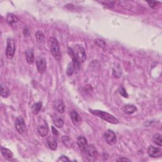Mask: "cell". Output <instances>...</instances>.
Listing matches in <instances>:
<instances>
[{
  "instance_id": "cell-33",
  "label": "cell",
  "mask_w": 162,
  "mask_h": 162,
  "mask_svg": "<svg viewBox=\"0 0 162 162\" xmlns=\"http://www.w3.org/2000/svg\"><path fill=\"white\" fill-rule=\"evenodd\" d=\"M117 161H131V160H129L127 158H120L117 160Z\"/></svg>"
},
{
  "instance_id": "cell-26",
  "label": "cell",
  "mask_w": 162,
  "mask_h": 162,
  "mask_svg": "<svg viewBox=\"0 0 162 162\" xmlns=\"http://www.w3.org/2000/svg\"><path fill=\"white\" fill-rule=\"evenodd\" d=\"M75 68V65H74V64L73 62L69 63L68 68H67V75H69V76H71V75H72Z\"/></svg>"
},
{
  "instance_id": "cell-14",
  "label": "cell",
  "mask_w": 162,
  "mask_h": 162,
  "mask_svg": "<svg viewBox=\"0 0 162 162\" xmlns=\"http://www.w3.org/2000/svg\"><path fill=\"white\" fill-rule=\"evenodd\" d=\"M71 118L75 126H79L81 123V118L76 111L72 110L71 112Z\"/></svg>"
},
{
  "instance_id": "cell-16",
  "label": "cell",
  "mask_w": 162,
  "mask_h": 162,
  "mask_svg": "<svg viewBox=\"0 0 162 162\" xmlns=\"http://www.w3.org/2000/svg\"><path fill=\"white\" fill-rule=\"evenodd\" d=\"M47 144L49 148L52 150H56L58 147V144L55 138L53 136H49L47 138Z\"/></svg>"
},
{
  "instance_id": "cell-29",
  "label": "cell",
  "mask_w": 162,
  "mask_h": 162,
  "mask_svg": "<svg viewBox=\"0 0 162 162\" xmlns=\"http://www.w3.org/2000/svg\"><path fill=\"white\" fill-rule=\"evenodd\" d=\"M102 4H103V5L106 6L107 8H112L114 6V1H105V2H101Z\"/></svg>"
},
{
  "instance_id": "cell-28",
  "label": "cell",
  "mask_w": 162,
  "mask_h": 162,
  "mask_svg": "<svg viewBox=\"0 0 162 162\" xmlns=\"http://www.w3.org/2000/svg\"><path fill=\"white\" fill-rule=\"evenodd\" d=\"M119 93L124 98H128V94L127 93L126 89L123 87H120V88L119 89Z\"/></svg>"
},
{
  "instance_id": "cell-20",
  "label": "cell",
  "mask_w": 162,
  "mask_h": 162,
  "mask_svg": "<svg viewBox=\"0 0 162 162\" xmlns=\"http://www.w3.org/2000/svg\"><path fill=\"white\" fill-rule=\"evenodd\" d=\"M35 36H36V38L37 42L40 43V44H44V43L45 42V37L42 31L41 30L37 31L36 32Z\"/></svg>"
},
{
  "instance_id": "cell-5",
  "label": "cell",
  "mask_w": 162,
  "mask_h": 162,
  "mask_svg": "<svg viewBox=\"0 0 162 162\" xmlns=\"http://www.w3.org/2000/svg\"><path fill=\"white\" fill-rule=\"evenodd\" d=\"M15 43L12 38L7 39V46L6 49V56L8 59H12L15 52Z\"/></svg>"
},
{
  "instance_id": "cell-2",
  "label": "cell",
  "mask_w": 162,
  "mask_h": 162,
  "mask_svg": "<svg viewBox=\"0 0 162 162\" xmlns=\"http://www.w3.org/2000/svg\"><path fill=\"white\" fill-rule=\"evenodd\" d=\"M89 111L93 115L96 117H98L109 123L113 124H117L119 123V121H118L117 118H116L114 116L110 115L108 113H106L105 111H101L99 110H91V109L89 110Z\"/></svg>"
},
{
  "instance_id": "cell-10",
  "label": "cell",
  "mask_w": 162,
  "mask_h": 162,
  "mask_svg": "<svg viewBox=\"0 0 162 162\" xmlns=\"http://www.w3.org/2000/svg\"><path fill=\"white\" fill-rule=\"evenodd\" d=\"M77 144L79 149L81 152L84 153L88 146V141L84 136H79L77 138Z\"/></svg>"
},
{
  "instance_id": "cell-32",
  "label": "cell",
  "mask_w": 162,
  "mask_h": 162,
  "mask_svg": "<svg viewBox=\"0 0 162 162\" xmlns=\"http://www.w3.org/2000/svg\"><path fill=\"white\" fill-rule=\"evenodd\" d=\"M52 133L53 134V136L55 137H57L59 135L58 131L54 127H52Z\"/></svg>"
},
{
  "instance_id": "cell-23",
  "label": "cell",
  "mask_w": 162,
  "mask_h": 162,
  "mask_svg": "<svg viewBox=\"0 0 162 162\" xmlns=\"http://www.w3.org/2000/svg\"><path fill=\"white\" fill-rule=\"evenodd\" d=\"M0 94L3 98H7L9 94V90L3 84H1V89H0Z\"/></svg>"
},
{
  "instance_id": "cell-31",
  "label": "cell",
  "mask_w": 162,
  "mask_h": 162,
  "mask_svg": "<svg viewBox=\"0 0 162 162\" xmlns=\"http://www.w3.org/2000/svg\"><path fill=\"white\" fill-rule=\"evenodd\" d=\"M57 161H69L70 160L65 156H62L59 158V159Z\"/></svg>"
},
{
  "instance_id": "cell-11",
  "label": "cell",
  "mask_w": 162,
  "mask_h": 162,
  "mask_svg": "<svg viewBox=\"0 0 162 162\" xmlns=\"http://www.w3.org/2000/svg\"><path fill=\"white\" fill-rule=\"evenodd\" d=\"M7 23L10 25V26L12 27H15V26H17V24L19 23V19L16 15L12 13H10V14H8L7 15Z\"/></svg>"
},
{
  "instance_id": "cell-17",
  "label": "cell",
  "mask_w": 162,
  "mask_h": 162,
  "mask_svg": "<svg viewBox=\"0 0 162 162\" xmlns=\"http://www.w3.org/2000/svg\"><path fill=\"white\" fill-rule=\"evenodd\" d=\"M137 108L136 106H134L131 104H128L124 106L123 107V111L127 115H131L132 113H135L137 111Z\"/></svg>"
},
{
  "instance_id": "cell-25",
  "label": "cell",
  "mask_w": 162,
  "mask_h": 162,
  "mask_svg": "<svg viewBox=\"0 0 162 162\" xmlns=\"http://www.w3.org/2000/svg\"><path fill=\"white\" fill-rule=\"evenodd\" d=\"M153 141L156 144H157L159 146H162V140L161 135L159 133H156L153 136Z\"/></svg>"
},
{
  "instance_id": "cell-15",
  "label": "cell",
  "mask_w": 162,
  "mask_h": 162,
  "mask_svg": "<svg viewBox=\"0 0 162 162\" xmlns=\"http://www.w3.org/2000/svg\"><path fill=\"white\" fill-rule=\"evenodd\" d=\"M53 122L56 127L62 128L64 125V122L63 118L58 115H55L53 117Z\"/></svg>"
},
{
  "instance_id": "cell-3",
  "label": "cell",
  "mask_w": 162,
  "mask_h": 162,
  "mask_svg": "<svg viewBox=\"0 0 162 162\" xmlns=\"http://www.w3.org/2000/svg\"><path fill=\"white\" fill-rule=\"evenodd\" d=\"M72 50L74 53L75 58H76L77 61L80 63H84L86 60L87 56H86V53L82 46L79 45H75L74 46Z\"/></svg>"
},
{
  "instance_id": "cell-6",
  "label": "cell",
  "mask_w": 162,
  "mask_h": 162,
  "mask_svg": "<svg viewBox=\"0 0 162 162\" xmlns=\"http://www.w3.org/2000/svg\"><path fill=\"white\" fill-rule=\"evenodd\" d=\"M106 142L109 145H113L117 143V137L115 132L111 130H108L104 134Z\"/></svg>"
},
{
  "instance_id": "cell-8",
  "label": "cell",
  "mask_w": 162,
  "mask_h": 162,
  "mask_svg": "<svg viewBox=\"0 0 162 162\" xmlns=\"http://www.w3.org/2000/svg\"><path fill=\"white\" fill-rule=\"evenodd\" d=\"M148 153L152 158H159L162 155V149L160 148H156L153 146H149L148 149Z\"/></svg>"
},
{
  "instance_id": "cell-24",
  "label": "cell",
  "mask_w": 162,
  "mask_h": 162,
  "mask_svg": "<svg viewBox=\"0 0 162 162\" xmlns=\"http://www.w3.org/2000/svg\"><path fill=\"white\" fill-rule=\"evenodd\" d=\"M62 143L63 144H64L65 146H66L67 148H71V146H72V141H71V139H70L69 137L67 136H64L62 137Z\"/></svg>"
},
{
  "instance_id": "cell-4",
  "label": "cell",
  "mask_w": 162,
  "mask_h": 162,
  "mask_svg": "<svg viewBox=\"0 0 162 162\" xmlns=\"http://www.w3.org/2000/svg\"><path fill=\"white\" fill-rule=\"evenodd\" d=\"M86 157L89 161H94L98 156V151L93 144L88 145V146L85 151Z\"/></svg>"
},
{
  "instance_id": "cell-27",
  "label": "cell",
  "mask_w": 162,
  "mask_h": 162,
  "mask_svg": "<svg viewBox=\"0 0 162 162\" xmlns=\"http://www.w3.org/2000/svg\"><path fill=\"white\" fill-rule=\"evenodd\" d=\"M94 42L96 46H98V47L101 48H104L106 46V42L103 40L100 39H94Z\"/></svg>"
},
{
  "instance_id": "cell-30",
  "label": "cell",
  "mask_w": 162,
  "mask_h": 162,
  "mask_svg": "<svg viewBox=\"0 0 162 162\" xmlns=\"http://www.w3.org/2000/svg\"><path fill=\"white\" fill-rule=\"evenodd\" d=\"M148 3L149 4V7L151 8H154L155 7H156V5H157V4L158 3V2L157 1H148Z\"/></svg>"
},
{
  "instance_id": "cell-21",
  "label": "cell",
  "mask_w": 162,
  "mask_h": 162,
  "mask_svg": "<svg viewBox=\"0 0 162 162\" xmlns=\"http://www.w3.org/2000/svg\"><path fill=\"white\" fill-rule=\"evenodd\" d=\"M41 107H42V104L40 102L36 103H35L33 106H32V113H33V114L35 115L38 114L40 110H41Z\"/></svg>"
},
{
  "instance_id": "cell-22",
  "label": "cell",
  "mask_w": 162,
  "mask_h": 162,
  "mask_svg": "<svg viewBox=\"0 0 162 162\" xmlns=\"http://www.w3.org/2000/svg\"><path fill=\"white\" fill-rule=\"evenodd\" d=\"M113 75H114V76L117 78H119L121 77V75L122 74V71L119 65H118L117 66H115L113 67Z\"/></svg>"
},
{
  "instance_id": "cell-12",
  "label": "cell",
  "mask_w": 162,
  "mask_h": 162,
  "mask_svg": "<svg viewBox=\"0 0 162 162\" xmlns=\"http://www.w3.org/2000/svg\"><path fill=\"white\" fill-rule=\"evenodd\" d=\"M37 129L39 136L41 137H46L48 136V132H49V129H48L46 123H43L42 125H39L37 127Z\"/></svg>"
},
{
  "instance_id": "cell-19",
  "label": "cell",
  "mask_w": 162,
  "mask_h": 162,
  "mask_svg": "<svg viewBox=\"0 0 162 162\" xmlns=\"http://www.w3.org/2000/svg\"><path fill=\"white\" fill-rule=\"evenodd\" d=\"M1 153L3 155V157L6 159L10 160L13 158V155L11 151L7 148H5L4 147H1Z\"/></svg>"
},
{
  "instance_id": "cell-9",
  "label": "cell",
  "mask_w": 162,
  "mask_h": 162,
  "mask_svg": "<svg viewBox=\"0 0 162 162\" xmlns=\"http://www.w3.org/2000/svg\"><path fill=\"white\" fill-rule=\"evenodd\" d=\"M36 67L39 73L40 74L44 73L46 71L47 67V63L46 59L44 58L38 59V60L36 61Z\"/></svg>"
},
{
  "instance_id": "cell-7",
  "label": "cell",
  "mask_w": 162,
  "mask_h": 162,
  "mask_svg": "<svg viewBox=\"0 0 162 162\" xmlns=\"http://www.w3.org/2000/svg\"><path fill=\"white\" fill-rule=\"evenodd\" d=\"M15 127L16 130L19 134H23L25 131V123L24 118L21 117H19L17 118L15 123Z\"/></svg>"
},
{
  "instance_id": "cell-13",
  "label": "cell",
  "mask_w": 162,
  "mask_h": 162,
  "mask_svg": "<svg viewBox=\"0 0 162 162\" xmlns=\"http://www.w3.org/2000/svg\"><path fill=\"white\" fill-rule=\"evenodd\" d=\"M25 56H26L27 62L29 64L32 65L34 63L35 58H34V51L32 49L27 50V51H25Z\"/></svg>"
},
{
  "instance_id": "cell-18",
  "label": "cell",
  "mask_w": 162,
  "mask_h": 162,
  "mask_svg": "<svg viewBox=\"0 0 162 162\" xmlns=\"http://www.w3.org/2000/svg\"><path fill=\"white\" fill-rule=\"evenodd\" d=\"M55 109L60 113H63L65 111V105L64 103L61 100H58L55 102Z\"/></svg>"
},
{
  "instance_id": "cell-1",
  "label": "cell",
  "mask_w": 162,
  "mask_h": 162,
  "mask_svg": "<svg viewBox=\"0 0 162 162\" xmlns=\"http://www.w3.org/2000/svg\"><path fill=\"white\" fill-rule=\"evenodd\" d=\"M48 45L53 56L55 60L59 61L61 59L62 55L60 49V45L58 40L53 37H51L48 41Z\"/></svg>"
}]
</instances>
